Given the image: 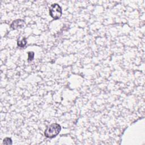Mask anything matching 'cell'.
<instances>
[{
	"instance_id": "6da1fadb",
	"label": "cell",
	"mask_w": 145,
	"mask_h": 145,
	"mask_svg": "<svg viewBox=\"0 0 145 145\" xmlns=\"http://www.w3.org/2000/svg\"><path fill=\"white\" fill-rule=\"evenodd\" d=\"M61 130L60 125L57 123H54L48 126L44 132V135L47 138H52L58 134Z\"/></svg>"
},
{
	"instance_id": "7a4b0ae2",
	"label": "cell",
	"mask_w": 145,
	"mask_h": 145,
	"mask_svg": "<svg viewBox=\"0 0 145 145\" xmlns=\"http://www.w3.org/2000/svg\"><path fill=\"white\" fill-rule=\"evenodd\" d=\"M49 14L54 19H58L62 16V9L57 3H53L49 8Z\"/></svg>"
},
{
	"instance_id": "3957f363",
	"label": "cell",
	"mask_w": 145,
	"mask_h": 145,
	"mask_svg": "<svg viewBox=\"0 0 145 145\" xmlns=\"http://www.w3.org/2000/svg\"><path fill=\"white\" fill-rule=\"evenodd\" d=\"M24 22L22 19H17L12 22L10 25V27L13 29H17L23 27Z\"/></svg>"
},
{
	"instance_id": "277c9868",
	"label": "cell",
	"mask_w": 145,
	"mask_h": 145,
	"mask_svg": "<svg viewBox=\"0 0 145 145\" xmlns=\"http://www.w3.org/2000/svg\"><path fill=\"white\" fill-rule=\"evenodd\" d=\"M27 44V40H26V38H23L22 40H18V46L19 47H24Z\"/></svg>"
},
{
	"instance_id": "5b68a950",
	"label": "cell",
	"mask_w": 145,
	"mask_h": 145,
	"mask_svg": "<svg viewBox=\"0 0 145 145\" xmlns=\"http://www.w3.org/2000/svg\"><path fill=\"white\" fill-rule=\"evenodd\" d=\"M12 143H13L12 140L10 138H6L3 139V143L4 144L9 145V144H12Z\"/></svg>"
},
{
	"instance_id": "8992f818",
	"label": "cell",
	"mask_w": 145,
	"mask_h": 145,
	"mask_svg": "<svg viewBox=\"0 0 145 145\" xmlns=\"http://www.w3.org/2000/svg\"><path fill=\"white\" fill-rule=\"evenodd\" d=\"M28 60L29 61H31L33 59V58H34V53L33 52H29L28 53Z\"/></svg>"
}]
</instances>
